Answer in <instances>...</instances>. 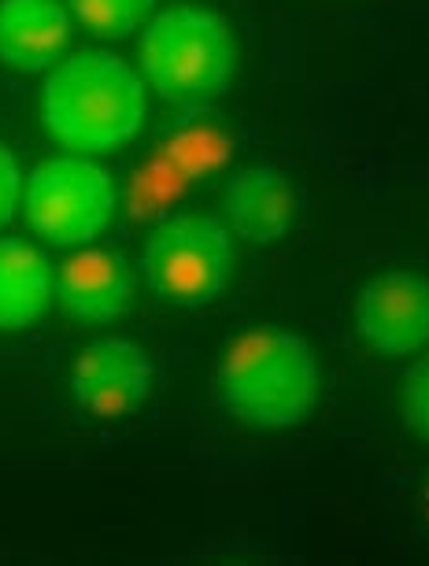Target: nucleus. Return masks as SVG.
<instances>
[{
    "label": "nucleus",
    "instance_id": "6",
    "mask_svg": "<svg viewBox=\"0 0 429 566\" xmlns=\"http://www.w3.org/2000/svg\"><path fill=\"white\" fill-rule=\"evenodd\" d=\"M156 359L145 345L123 334L90 340L71 367V397L93 419H123L153 397Z\"/></svg>",
    "mask_w": 429,
    "mask_h": 566
},
{
    "label": "nucleus",
    "instance_id": "11",
    "mask_svg": "<svg viewBox=\"0 0 429 566\" xmlns=\"http://www.w3.org/2000/svg\"><path fill=\"white\" fill-rule=\"evenodd\" d=\"M56 301V271L30 241L0 238V334L30 329Z\"/></svg>",
    "mask_w": 429,
    "mask_h": 566
},
{
    "label": "nucleus",
    "instance_id": "7",
    "mask_svg": "<svg viewBox=\"0 0 429 566\" xmlns=\"http://www.w3.org/2000/svg\"><path fill=\"white\" fill-rule=\"evenodd\" d=\"M356 334L389 359L422 352L429 345V277L418 271L374 274L356 296Z\"/></svg>",
    "mask_w": 429,
    "mask_h": 566
},
{
    "label": "nucleus",
    "instance_id": "4",
    "mask_svg": "<svg viewBox=\"0 0 429 566\" xmlns=\"http://www.w3.org/2000/svg\"><path fill=\"white\" fill-rule=\"evenodd\" d=\"M137 274L170 307H208L230 290L233 230L208 211H178L148 233Z\"/></svg>",
    "mask_w": 429,
    "mask_h": 566
},
{
    "label": "nucleus",
    "instance_id": "9",
    "mask_svg": "<svg viewBox=\"0 0 429 566\" xmlns=\"http://www.w3.org/2000/svg\"><path fill=\"white\" fill-rule=\"evenodd\" d=\"M222 208L233 238L249 244L282 241L300 216V189L285 167L252 164L233 170L222 189Z\"/></svg>",
    "mask_w": 429,
    "mask_h": 566
},
{
    "label": "nucleus",
    "instance_id": "14",
    "mask_svg": "<svg viewBox=\"0 0 429 566\" xmlns=\"http://www.w3.org/2000/svg\"><path fill=\"white\" fill-rule=\"evenodd\" d=\"M19 200H23V170H19L12 148L0 145V227L12 222Z\"/></svg>",
    "mask_w": 429,
    "mask_h": 566
},
{
    "label": "nucleus",
    "instance_id": "3",
    "mask_svg": "<svg viewBox=\"0 0 429 566\" xmlns=\"http://www.w3.org/2000/svg\"><path fill=\"white\" fill-rule=\"evenodd\" d=\"M137 63L159 101L192 112L230 90L238 71V41L214 8L170 4L148 19L137 41Z\"/></svg>",
    "mask_w": 429,
    "mask_h": 566
},
{
    "label": "nucleus",
    "instance_id": "5",
    "mask_svg": "<svg viewBox=\"0 0 429 566\" xmlns=\"http://www.w3.org/2000/svg\"><path fill=\"white\" fill-rule=\"evenodd\" d=\"M115 193L112 175L90 156L67 153L52 156L34 167V175L23 186L27 222L56 249H82L93 244L112 227Z\"/></svg>",
    "mask_w": 429,
    "mask_h": 566
},
{
    "label": "nucleus",
    "instance_id": "2",
    "mask_svg": "<svg viewBox=\"0 0 429 566\" xmlns=\"http://www.w3.org/2000/svg\"><path fill=\"white\" fill-rule=\"evenodd\" d=\"M145 112V78L115 52H79L60 60L41 85L45 130L79 156L119 153L142 134Z\"/></svg>",
    "mask_w": 429,
    "mask_h": 566
},
{
    "label": "nucleus",
    "instance_id": "12",
    "mask_svg": "<svg viewBox=\"0 0 429 566\" xmlns=\"http://www.w3.org/2000/svg\"><path fill=\"white\" fill-rule=\"evenodd\" d=\"M71 15L96 38H130L153 15L156 0H67Z\"/></svg>",
    "mask_w": 429,
    "mask_h": 566
},
{
    "label": "nucleus",
    "instance_id": "15",
    "mask_svg": "<svg viewBox=\"0 0 429 566\" xmlns=\"http://www.w3.org/2000/svg\"><path fill=\"white\" fill-rule=\"evenodd\" d=\"M426 511H429V485H426Z\"/></svg>",
    "mask_w": 429,
    "mask_h": 566
},
{
    "label": "nucleus",
    "instance_id": "1",
    "mask_svg": "<svg viewBox=\"0 0 429 566\" xmlns=\"http://www.w3.org/2000/svg\"><path fill=\"white\" fill-rule=\"evenodd\" d=\"M315 345L289 326L260 323L222 348L214 367V403L249 430H293L318 403Z\"/></svg>",
    "mask_w": 429,
    "mask_h": 566
},
{
    "label": "nucleus",
    "instance_id": "13",
    "mask_svg": "<svg viewBox=\"0 0 429 566\" xmlns=\"http://www.w3.org/2000/svg\"><path fill=\"white\" fill-rule=\"evenodd\" d=\"M400 419L407 433L429 444V352L418 356L400 378Z\"/></svg>",
    "mask_w": 429,
    "mask_h": 566
},
{
    "label": "nucleus",
    "instance_id": "10",
    "mask_svg": "<svg viewBox=\"0 0 429 566\" xmlns=\"http://www.w3.org/2000/svg\"><path fill=\"white\" fill-rule=\"evenodd\" d=\"M71 45L63 0H0V63L23 74L56 67Z\"/></svg>",
    "mask_w": 429,
    "mask_h": 566
},
{
    "label": "nucleus",
    "instance_id": "8",
    "mask_svg": "<svg viewBox=\"0 0 429 566\" xmlns=\"http://www.w3.org/2000/svg\"><path fill=\"white\" fill-rule=\"evenodd\" d=\"M137 266L119 252L82 244L56 271V304L60 312L82 326H112L134 307Z\"/></svg>",
    "mask_w": 429,
    "mask_h": 566
}]
</instances>
